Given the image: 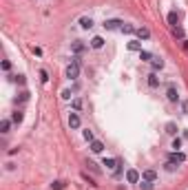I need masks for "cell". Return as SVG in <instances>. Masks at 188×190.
Listing matches in <instances>:
<instances>
[{
    "instance_id": "cell-1",
    "label": "cell",
    "mask_w": 188,
    "mask_h": 190,
    "mask_svg": "<svg viewBox=\"0 0 188 190\" xmlns=\"http://www.w3.org/2000/svg\"><path fill=\"white\" fill-rule=\"evenodd\" d=\"M71 51H73V55H82L84 51H87V44H84L82 40H75V42H71Z\"/></svg>"
},
{
    "instance_id": "cell-2",
    "label": "cell",
    "mask_w": 188,
    "mask_h": 190,
    "mask_svg": "<svg viewBox=\"0 0 188 190\" xmlns=\"http://www.w3.org/2000/svg\"><path fill=\"white\" fill-rule=\"evenodd\" d=\"M64 75H67L69 80H78V75H80V66L69 64V66H67V71H64Z\"/></svg>"
},
{
    "instance_id": "cell-3",
    "label": "cell",
    "mask_w": 188,
    "mask_h": 190,
    "mask_svg": "<svg viewBox=\"0 0 188 190\" xmlns=\"http://www.w3.org/2000/svg\"><path fill=\"white\" fill-rule=\"evenodd\" d=\"M80 124H82V119H80L78 113H69V128L78 130V128H80Z\"/></svg>"
},
{
    "instance_id": "cell-4",
    "label": "cell",
    "mask_w": 188,
    "mask_h": 190,
    "mask_svg": "<svg viewBox=\"0 0 188 190\" xmlns=\"http://www.w3.org/2000/svg\"><path fill=\"white\" fill-rule=\"evenodd\" d=\"M122 24H124L122 20H104L102 27H104L106 31H115V29H122Z\"/></svg>"
},
{
    "instance_id": "cell-5",
    "label": "cell",
    "mask_w": 188,
    "mask_h": 190,
    "mask_svg": "<svg viewBox=\"0 0 188 190\" xmlns=\"http://www.w3.org/2000/svg\"><path fill=\"white\" fill-rule=\"evenodd\" d=\"M139 179H142V177H139V173H137L135 168H128V170H126V181H128V184H137Z\"/></svg>"
},
{
    "instance_id": "cell-6",
    "label": "cell",
    "mask_w": 188,
    "mask_h": 190,
    "mask_svg": "<svg viewBox=\"0 0 188 190\" xmlns=\"http://www.w3.org/2000/svg\"><path fill=\"white\" fill-rule=\"evenodd\" d=\"M166 97H168V102H173V104H177V102H179V93H177V89L173 86V84L168 86V91H166Z\"/></svg>"
},
{
    "instance_id": "cell-7",
    "label": "cell",
    "mask_w": 188,
    "mask_h": 190,
    "mask_svg": "<svg viewBox=\"0 0 188 190\" xmlns=\"http://www.w3.org/2000/svg\"><path fill=\"white\" fill-rule=\"evenodd\" d=\"M171 161H175V164H184L186 161V153H182V150H175V153H171V157H168Z\"/></svg>"
},
{
    "instance_id": "cell-8",
    "label": "cell",
    "mask_w": 188,
    "mask_h": 190,
    "mask_svg": "<svg viewBox=\"0 0 188 190\" xmlns=\"http://www.w3.org/2000/svg\"><path fill=\"white\" fill-rule=\"evenodd\" d=\"M22 119H24V113H22L20 108H16V111L11 113V122H13V124H22Z\"/></svg>"
},
{
    "instance_id": "cell-9",
    "label": "cell",
    "mask_w": 188,
    "mask_h": 190,
    "mask_svg": "<svg viewBox=\"0 0 188 190\" xmlns=\"http://www.w3.org/2000/svg\"><path fill=\"white\" fill-rule=\"evenodd\" d=\"M78 22H80L82 29H91V27H93V18H91V16H82Z\"/></svg>"
},
{
    "instance_id": "cell-10",
    "label": "cell",
    "mask_w": 188,
    "mask_h": 190,
    "mask_svg": "<svg viewBox=\"0 0 188 190\" xmlns=\"http://www.w3.org/2000/svg\"><path fill=\"white\" fill-rule=\"evenodd\" d=\"M142 179H144V181H155V179H157V173H155L153 168H148V170H144V173H142Z\"/></svg>"
},
{
    "instance_id": "cell-11",
    "label": "cell",
    "mask_w": 188,
    "mask_h": 190,
    "mask_svg": "<svg viewBox=\"0 0 188 190\" xmlns=\"http://www.w3.org/2000/svg\"><path fill=\"white\" fill-rule=\"evenodd\" d=\"M150 66H153V71L157 73V71H162L164 69V60L162 58H155V55H153V60H150Z\"/></svg>"
},
{
    "instance_id": "cell-12",
    "label": "cell",
    "mask_w": 188,
    "mask_h": 190,
    "mask_svg": "<svg viewBox=\"0 0 188 190\" xmlns=\"http://www.w3.org/2000/svg\"><path fill=\"white\" fill-rule=\"evenodd\" d=\"M135 35L139 38V40H148V38H150V31L146 29V27H137V31H135Z\"/></svg>"
},
{
    "instance_id": "cell-13",
    "label": "cell",
    "mask_w": 188,
    "mask_h": 190,
    "mask_svg": "<svg viewBox=\"0 0 188 190\" xmlns=\"http://www.w3.org/2000/svg\"><path fill=\"white\" fill-rule=\"evenodd\" d=\"M89 148H91V153H102V150H104V144H102L100 139H93Z\"/></svg>"
},
{
    "instance_id": "cell-14",
    "label": "cell",
    "mask_w": 188,
    "mask_h": 190,
    "mask_svg": "<svg viewBox=\"0 0 188 190\" xmlns=\"http://www.w3.org/2000/svg\"><path fill=\"white\" fill-rule=\"evenodd\" d=\"M148 86H150V89H157V86H159V78H157L155 71L148 73Z\"/></svg>"
},
{
    "instance_id": "cell-15",
    "label": "cell",
    "mask_w": 188,
    "mask_h": 190,
    "mask_svg": "<svg viewBox=\"0 0 188 190\" xmlns=\"http://www.w3.org/2000/svg\"><path fill=\"white\" fill-rule=\"evenodd\" d=\"M177 130H179V128H177L175 122H168V124H166V133H168L171 137H177Z\"/></svg>"
},
{
    "instance_id": "cell-16",
    "label": "cell",
    "mask_w": 188,
    "mask_h": 190,
    "mask_svg": "<svg viewBox=\"0 0 188 190\" xmlns=\"http://www.w3.org/2000/svg\"><path fill=\"white\" fill-rule=\"evenodd\" d=\"M104 46V38H100V35H95L91 40V49H102Z\"/></svg>"
},
{
    "instance_id": "cell-17",
    "label": "cell",
    "mask_w": 188,
    "mask_h": 190,
    "mask_svg": "<svg viewBox=\"0 0 188 190\" xmlns=\"http://www.w3.org/2000/svg\"><path fill=\"white\" fill-rule=\"evenodd\" d=\"M122 33H126V35H131V33H135L137 31V27H133V24H128V22H124L122 24V29H120Z\"/></svg>"
},
{
    "instance_id": "cell-18",
    "label": "cell",
    "mask_w": 188,
    "mask_h": 190,
    "mask_svg": "<svg viewBox=\"0 0 188 190\" xmlns=\"http://www.w3.org/2000/svg\"><path fill=\"white\" fill-rule=\"evenodd\" d=\"M177 22H179V16H177V11H171V13H168V24H171L173 29H175Z\"/></svg>"
},
{
    "instance_id": "cell-19",
    "label": "cell",
    "mask_w": 188,
    "mask_h": 190,
    "mask_svg": "<svg viewBox=\"0 0 188 190\" xmlns=\"http://www.w3.org/2000/svg\"><path fill=\"white\" fill-rule=\"evenodd\" d=\"M104 166H106L109 170H113L115 166H120V161H117V159H113V157H106V159H104Z\"/></svg>"
},
{
    "instance_id": "cell-20",
    "label": "cell",
    "mask_w": 188,
    "mask_h": 190,
    "mask_svg": "<svg viewBox=\"0 0 188 190\" xmlns=\"http://www.w3.org/2000/svg\"><path fill=\"white\" fill-rule=\"evenodd\" d=\"M82 137H84V139H87V141H89V144H91V141H93V139H95V135H93V130H91V128H84V130H82Z\"/></svg>"
},
{
    "instance_id": "cell-21",
    "label": "cell",
    "mask_w": 188,
    "mask_h": 190,
    "mask_svg": "<svg viewBox=\"0 0 188 190\" xmlns=\"http://www.w3.org/2000/svg\"><path fill=\"white\" fill-rule=\"evenodd\" d=\"M29 95H31L29 91H20V93H18V100H16V102H20V104H24L27 100H29Z\"/></svg>"
},
{
    "instance_id": "cell-22",
    "label": "cell",
    "mask_w": 188,
    "mask_h": 190,
    "mask_svg": "<svg viewBox=\"0 0 188 190\" xmlns=\"http://www.w3.org/2000/svg\"><path fill=\"white\" fill-rule=\"evenodd\" d=\"M9 128H11V122H9V119L0 122V133H9Z\"/></svg>"
},
{
    "instance_id": "cell-23",
    "label": "cell",
    "mask_w": 188,
    "mask_h": 190,
    "mask_svg": "<svg viewBox=\"0 0 188 190\" xmlns=\"http://www.w3.org/2000/svg\"><path fill=\"white\" fill-rule=\"evenodd\" d=\"M139 60L150 62V60H153V53H148V51H139Z\"/></svg>"
},
{
    "instance_id": "cell-24",
    "label": "cell",
    "mask_w": 188,
    "mask_h": 190,
    "mask_svg": "<svg viewBox=\"0 0 188 190\" xmlns=\"http://www.w3.org/2000/svg\"><path fill=\"white\" fill-rule=\"evenodd\" d=\"M164 168L168 170V173H175V170H177V164H175V161H171V159H168L166 164H164Z\"/></svg>"
},
{
    "instance_id": "cell-25",
    "label": "cell",
    "mask_w": 188,
    "mask_h": 190,
    "mask_svg": "<svg viewBox=\"0 0 188 190\" xmlns=\"http://www.w3.org/2000/svg\"><path fill=\"white\" fill-rule=\"evenodd\" d=\"M71 108H73V111H80V108H82V100H80V97L71 100Z\"/></svg>"
},
{
    "instance_id": "cell-26",
    "label": "cell",
    "mask_w": 188,
    "mask_h": 190,
    "mask_svg": "<svg viewBox=\"0 0 188 190\" xmlns=\"http://www.w3.org/2000/svg\"><path fill=\"white\" fill-rule=\"evenodd\" d=\"M128 49H131V51H142V44L133 40V42H128Z\"/></svg>"
},
{
    "instance_id": "cell-27",
    "label": "cell",
    "mask_w": 188,
    "mask_h": 190,
    "mask_svg": "<svg viewBox=\"0 0 188 190\" xmlns=\"http://www.w3.org/2000/svg\"><path fill=\"white\" fill-rule=\"evenodd\" d=\"M173 35H175V38H179V40H184V29L175 27V29H173Z\"/></svg>"
},
{
    "instance_id": "cell-28",
    "label": "cell",
    "mask_w": 188,
    "mask_h": 190,
    "mask_svg": "<svg viewBox=\"0 0 188 190\" xmlns=\"http://www.w3.org/2000/svg\"><path fill=\"white\" fill-rule=\"evenodd\" d=\"M13 80L20 84V86H24V84H27V78H24V75H13Z\"/></svg>"
},
{
    "instance_id": "cell-29",
    "label": "cell",
    "mask_w": 188,
    "mask_h": 190,
    "mask_svg": "<svg viewBox=\"0 0 188 190\" xmlns=\"http://www.w3.org/2000/svg\"><path fill=\"white\" fill-rule=\"evenodd\" d=\"M139 188H142V190H150V188H153V181H144V179H142V184H139Z\"/></svg>"
},
{
    "instance_id": "cell-30",
    "label": "cell",
    "mask_w": 188,
    "mask_h": 190,
    "mask_svg": "<svg viewBox=\"0 0 188 190\" xmlns=\"http://www.w3.org/2000/svg\"><path fill=\"white\" fill-rule=\"evenodd\" d=\"M64 188V181H53L51 184V190H62Z\"/></svg>"
},
{
    "instance_id": "cell-31",
    "label": "cell",
    "mask_w": 188,
    "mask_h": 190,
    "mask_svg": "<svg viewBox=\"0 0 188 190\" xmlns=\"http://www.w3.org/2000/svg\"><path fill=\"white\" fill-rule=\"evenodd\" d=\"M173 148H175V150H179V148H182V139H179V137H175V139H173Z\"/></svg>"
},
{
    "instance_id": "cell-32",
    "label": "cell",
    "mask_w": 188,
    "mask_h": 190,
    "mask_svg": "<svg viewBox=\"0 0 188 190\" xmlns=\"http://www.w3.org/2000/svg\"><path fill=\"white\" fill-rule=\"evenodd\" d=\"M71 64L80 66V64H82V58H80V55H73V58H71Z\"/></svg>"
},
{
    "instance_id": "cell-33",
    "label": "cell",
    "mask_w": 188,
    "mask_h": 190,
    "mask_svg": "<svg viewBox=\"0 0 188 190\" xmlns=\"http://www.w3.org/2000/svg\"><path fill=\"white\" fill-rule=\"evenodd\" d=\"M40 80H42V82H44V84H46V82H49V73H46V71H44V69H42V71H40Z\"/></svg>"
},
{
    "instance_id": "cell-34",
    "label": "cell",
    "mask_w": 188,
    "mask_h": 190,
    "mask_svg": "<svg viewBox=\"0 0 188 190\" xmlns=\"http://www.w3.org/2000/svg\"><path fill=\"white\" fill-rule=\"evenodd\" d=\"M71 93H73L71 89H64V91H62V97H64V100H71Z\"/></svg>"
},
{
    "instance_id": "cell-35",
    "label": "cell",
    "mask_w": 188,
    "mask_h": 190,
    "mask_svg": "<svg viewBox=\"0 0 188 190\" xmlns=\"http://www.w3.org/2000/svg\"><path fill=\"white\" fill-rule=\"evenodd\" d=\"M182 113H184V115H188V100L182 102Z\"/></svg>"
},
{
    "instance_id": "cell-36",
    "label": "cell",
    "mask_w": 188,
    "mask_h": 190,
    "mask_svg": "<svg viewBox=\"0 0 188 190\" xmlns=\"http://www.w3.org/2000/svg\"><path fill=\"white\" fill-rule=\"evenodd\" d=\"M87 166H89V168L93 170V173H100V168H98L95 164H93V161H87Z\"/></svg>"
},
{
    "instance_id": "cell-37",
    "label": "cell",
    "mask_w": 188,
    "mask_h": 190,
    "mask_svg": "<svg viewBox=\"0 0 188 190\" xmlns=\"http://www.w3.org/2000/svg\"><path fill=\"white\" fill-rule=\"evenodd\" d=\"M9 69H11V62L5 60V62H2V71H9Z\"/></svg>"
},
{
    "instance_id": "cell-38",
    "label": "cell",
    "mask_w": 188,
    "mask_h": 190,
    "mask_svg": "<svg viewBox=\"0 0 188 190\" xmlns=\"http://www.w3.org/2000/svg\"><path fill=\"white\" fill-rule=\"evenodd\" d=\"M184 49H186V51H188V40H184Z\"/></svg>"
},
{
    "instance_id": "cell-39",
    "label": "cell",
    "mask_w": 188,
    "mask_h": 190,
    "mask_svg": "<svg viewBox=\"0 0 188 190\" xmlns=\"http://www.w3.org/2000/svg\"><path fill=\"white\" fill-rule=\"evenodd\" d=\"M184 139H188V130H184Z\"/></svg>"
}]
</instances>
